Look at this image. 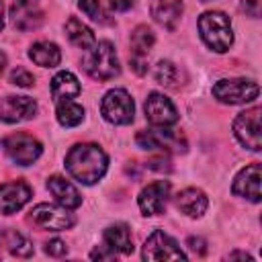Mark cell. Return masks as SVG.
Masks as SVG:
<instances>
[{
	"mask_svg": "<svg viewBox=\"0 0 262 262\" xmlns=\"http://www.w3.org/2000/svg\"><path fill=\"white\" fill-rule=\"evenodd\" d=\"M108 166V158L96 143H76L66 156V170L82 184L98 182Z\"/></svg>",
	"mask_w": 262,
	"mask_h": 262,
	"instance_id": "obj_1",
	"label": "cell"
},
{
	"mask_svg": "<svg viewBox=\"0 0 262 262\" xmlns=\"http://www.w3.org/2000/svg\"><path fill=\"white\" fill-rule=\"evenodd\" d=\"M82 68L90 78H94L98 82H104V80L119 76L121 66H119L115 45L111 41L94 43L90 49H86V53L82 57Z\"/></svg>",
	"mask_w": 262,
	"mask_h": 262,
	"instance_id": "obj_2",
	"label": "cell"
},
{
	"mask_svg": "<svg viewBox=\"0 0 262 262\" xmlns=\"http://www.w3.org/2000/svg\"><path fill=\"white\" fill-rule=\"evenodd\" d=\"M199 31L203 41L217 53H225L233 43V31L229 16L219 10H211L201 14L199 18Z\"/></svg>",
	"mask_w": 262,
	"mask_h": 262,
	"instance_id": "obj_3",
	"label": "cell"
},
{
	"mask_svg": "<svg viewBox=\"0 0 262 262\" xmlns=\"http://www.w3.org/2000/svg\"><path fill=\"white\" fill-rule=\"evenodd\" d=\"M260 94V88L254 80L246 78H231V80H219L213 84V96L219 102L225 104H244L256 100Z\"/></svg>",
	"mask_w": 262,
	"mask_h": 262,
	"instance_id": "obj_4",
	"label": "cell"
},
{
	"mask_svg": "<svg viewBox=\"0 0 262 262\" xmlns=\"http://www.w3.org/2000/svg\"><path fill=\"white\" fill-rule=\"evenodd\" d=\"M100 113L113 125H129L135 115V104L127 90L115 88L104 94L100 102Z\"/></svg>",
	"mask_w": 262,
	"mask_h": 262,
	"instance_id": "obj_5",
	"label": "cell"
},
{
	"mask_svg": "<svg viewBox=\"0 0 262 262\" xmlns=\"http://www.w3.org/2000/svg\"><path fill=\"white\" fill-rule=\"evenodd\" d=\"M135 143L141 149L154 151V149H162V151H184L186 149V141L184 137H180L178 133L170 131L168 127H154V129H143L135 135Z\"/></svg>",
	"mask_w": 262,
	"mask_h": 262,
	"instance_id": "obj_6",
	"label": "cell"
},
{
	"mask_svg": "<svg viewBox=\"0 0 262 262\" xmlns=\"http://www.w3.org/2000/svg\"><path fill=\"white\" fill-rule=\"evenodd\" d=\"M2 147L8 154V158L18 166L33 164L43 151V145L29 133H12V135L4 137Z\"/></svg>",
	"mask_w": 262,
	"mask_h": 262,
	"instance_id": "obj_7",
	"label": "cell"
},
{
	"mask_svg": "<svg viewBox=\"0 0 262 262\" xmlns=\"http://www.w3.org/2000/svg\"><path fill=\"white\" fill-rule=\"evenodd\" d=\"M260 106H252L244 113H239L233 121V133L237 137V141L252 149V151H260L262 147V137H260Z\"/></svg>",
	"mask_w": 262,
	"mask_h": 262,
	"instance_id": "obj_8",
	"label": "cell"
},
{
	"mask_svg": "<svg viewBox=\"0 0 262 262\" xmlns=\"http://www.w3.org/2000/svg\"><path fill=\"white\" fill-rule=\"evenodd\" d=\"M143 260H186V254L178 248V244L164 233L162 229H156L143 244L141 252Z\"/></svg>",
	"mask_w": 262,
	"mask_h": 262,
	"instance_id": "obj_9",
	"label": "cell"
},
{
	"mask_svg": "<svg viewBox=\"0 0 262 262\" xmlns=\"http://www.w3.org/2000/svg\"><path fill=\"white\" fill-rule=\"evenodd\" d=\"M33 221L43 227V229H51V231H61V229H70L76 219L70 213V209L66 207H57V205H49V203H39L37 207H33L31 211Z\"/></svg>",
	"mask_w": 262,
	"mask_h": 262,
	"instance_id": "obj_10",
	"label": "cell"
},
{
	"mask_svg": "<svg viewBox=\"0 0 262 262\" xmlns=\"http://www.w3.org/2000/svg\"><path fill=\"white\" fill-rule=\"evenodd\" d=\"M154 41H156V35L147 25H139L133 29L129 61L137 76H143L147 72V55H149V49L154 47Z\"/></svg>",
	"mask_w": 262,
	"mask_h": 262,
	"instance_id": "obj_11",
	"label": "cell"
},
{
	"mask_svg": "<svg viewBox=\"0 0 262 262\" xmlns=\"http://www.w3.org/2000/svg\"><path fill=\"white\" fill-rule=\"evenodd\" d=\"M145 119L154 125V127H170L178 121V113L172 104V100L160 92H151L145 98Z\"/></svg>",
	"mask_w": 262,
	"mask_h": 262,
	"instance_id": "obj_12",
	"label": "cell"
},
{
	"mask_svg": "<svg viewBox=\"0 0 262 262\" xmlns=\"http://www.w3.org/2000/svg\"><path fill=\"white\" fill-rule=\"evenodd\" d=\"M37 113V102L31 96H2L0 98V121L20 123L33 119Z\"/></svg>",
	"mask_w": 262,
	"mask_h": 262,
	"instance_id": "obj_13",
	"label": "cell"
},
{
	"mask_svg": "<svg viewBox=\"0 0 262 262\" xmlns=\"http://www.w3.org/2000/svg\"><path fill=\"white\" fill-rule=\"evenodd\" d=\"M31 199V188L23 180L0 184V215H12L23 209Z\"/></svg>",
	"mask_w": 262,
	"mask_h": 262,
	"instance_id": "obj_14",
	"label": "cell"
},
{
	"mask_svg": "<svg viewBox=\"0 0 262 262\" xmlns=\"http://www.w3.org/2000/svg\"><path fill=\"white\" fill-rule=\"evenodd\" d=\"M260 176H262V170H260V164L258 162L242 168L237 172L235 180H233V186H231L233 194L244 196V199H248L252 203H258L260 196H262L260 194Z\"/></svg>",
	"mask_w": 262,
	"mask_h": 262,
	"instance_id": "obj_15",
	"label": "cell"
},
{
	"mask_svg": "<svg viewBox=\"0 0 262 262\" xmlns=\"http://www.w3.org/2000/svg\"><path fill=\"white\" fill-rule=\"evenodd\" d=\"M168 194H170V184L166 180H156V182L147 184L139 192V196H137L141 213L143 215H158V213H162L166 203H168Z\"/></svg>",
	"mask_w": 262,
	"mask_h": 262,
	"instance_id": "obj_16",
	"label": "cell"
},
{
	"mask_svg": "<svg viewBox=\"0 0 262 262\" xmlns=\"http://www.w3.org/2000/svg\"><path fill=\"white\" fill-rule=\"evenodd\" d=\"M149 12L156 23L172 31L182 16V0H149Z\"/></svg>",
	"mask_w": 262,
	"mask_h": 262,
	"instance_id": "obj_17",
	"label": "cell"
},
{
	"mask_svg": "<svg viewBox=\"0 0 262 262\" xmlns=\"http://www.w3.org/2000/svg\"><path fill=\"white\" fill-rule=\"evenodd\" d=\"M176 207L184 215L196 219V217L205 215V211L209 207V199L201 188H184L176 194Z\"/></svg>",
	"mask_w": 262,
	"mask_h": 262,
	"instance_id": "obj_18",
	"label": "cell"
},
{
	"mask_svg": "<svg viewBox=\"0 0 262 262\" xmlns=\"http://www.w3.org/2000/svg\"><path fill=\"white\" fill-rule=\"evenodd\" d=\"M47 188L51 190V194L55 196V201L61 205V207H66V209H78L80 205H82V196H80V192H78V188L70 182V180H66V178H61V176H51L49 180H47Z\"/></svg>",
	"mask_w": 262,
	"mask_h": 262,
	"instance_id": "obj_19",
	"label": "cell"
},
{
	"mask_svg": "<svg viewBox=\"0 0 262 262\" xmlns=\"http://www.w3.org/2000/svg\"><path fill=\"white\" fill-rule=\"evenodd\" d=\"M10 20H12V25L18 31H33V29H37L41 25L43 12L37 10V8H33V4L18 2V4H14L10 8Z\"/></svg>",
	"mask_w": 262,
	"mask_h": 262,
	"instance_id": "obj_20",
	"label": "cell"
},
{
	"mask_svg": "<svg viewBox=\"0 0 262 262\" xmlns=\"http://www.w3.org/2000/svg\"><path fill=\"white\" fill-rule=\"evenodd\" d=\"M80 82L72 72H57L51 80V96L53 100H66V98H76L80 94Z\"/></svg>",
	"mask_w": 262,
	"mask_h": 262,
	"instance_id": "obj_21",
	"label": "cell"
},
{
	"mask_svg": "<svg viewBox=\"0 0 262 262\" xmlns=\"http://www.w3.org/2000/svg\"><path fill=\"white\" fill-rule=\"evenodd\" d=\"M104 244L117 254H131L133 252V242H131V231L123 223H115L104 229Z\"/></svg>",
	"mask_w": 262,
	"mask_h": 262,
	"instance_id": "obj_22",
	"label": "cell"
},
{
	"mask_svg": "<svg viewBox=\"0 0 262 262\" xmlns=\"http://www.w3.org/2000/svg\"><path fill=\"white\" fill-rule=\"evenodd\" d=\"M29 57L41 66V68H55L59 61H61V51L55 43H49V41H37L31 45L29 49Z\"/></svg>",
	"mask_w": 262,
	"mask_h": 262,
	"instance_id": "obj_23",
	"label": "cell"
},
{
	"mask_svg": "<svg viewBox=\"0 0 262 262\" xmlns=\"http://www.w3.org/2000/svg\"><path fill=\"white\" fill-rule=\"evenodd\" d=\"M66 35H68V39H70L76 47H80V49H90V47L96 43L94 33H92L82 20H78L76 16H70V18H68V23H66Z\"/></svg>",
	"mask_w": 262,
	"mask_h": 262,
	"instance_id": "obj_24",
	"label": "cell"
},
{
	"mask_svg": "<svg viewBox=\"0 0 262 262\" xmlns=\"http://www.w3.org/2000/svg\"><path fill=\"white\" fill-rule=\"evenodd\" d=\"M55 115H57V121L59 125L63 127H76L82 123L84 119V106L74 102L72 98H66V100H57L55 102Z\"/></svg>",
	"mask_w": 262,
	"mask_h": 262,
	"instance_id": "obj_25",
	"label": "cell"
},
{
	"mask_svg": "<svg viewBox=\"0 0 262 262\" xmlns=\"http://www.w3.org/2000/svg\"><path fill=\"white\" fill-rule=\"evenodd\" d=\"M154 78L158 84L166 86V88H174L176 86V80H178V68L172 63V61H158L156 70H154Z\"/></svg>",
	"mask_w": 262,
	"mask_h": 262,
	"instance_id": "obj_26",
	"label": "cell"
},
{
	"mask_svg": "<svg viewBox=\"0 0 262 262\" xmlns=\"http://www.w3.org/2000/svg\"><path fill=\"white\" fill-rule=\"evenodd\" d=\"M78 6H80L82 12H84L86 16H90L92 20H96V23H106V14H104V10H102V6H100L98 0H80Z\"/></svg>",
	"mask_w": 262,
	"mask_h": 262,
	"instance_id": "obj_27",
	"label": "cell"
},
{
	"mask_svg": "<svg viewBox=\"0 0 262 262\" xmlns=\"http://www.w3.org/2000/svg\"><path fill=\"white\" fill-rule=\"evenodd\" d=\"M10 84L20 86V88H29V86L35 84V78H33V74H31L29 70H25V68H14V70L10 72Z\"/></svg>",
	"mask_w": 262,
	"mask_h": 262,
	"instance_id": "obj_28",
	"label": "cell"
},
{
	"mask_svg": "<svg viewBox=\"0 0 262 262\" xmlns=\"http://www.w3.org/2000/svg\"><path fill=\"white\" fill-rule=\"evenodd\" d=\"M68 252V246L61 242V239H49L47 244H45V254H49V256H53V258H59V256H63Z\"/></svg>",
	"mask_w": 262,
	"mask_h": 262,
	"instance_id": "obj_29",
	"label": "cell"
},
{
	"mask_svg": "<svg viewBox=\"0 0 262 262\" xmlns=\"http://www.w3.org/2000/svg\"><path fill=\"white\" fill-rule=\"evenodd\" d=\"M92 260H115V252L108 248V246H102L100 250H94L90 254Z\"/></svg>",
	"mask_w": 262,
	"mask_h": 262,
	"instance_id": "obj_30",
	"label": "cell"
},
{
	"mask_svg": "<svg viewBox=\"0 0 262 262\" xmlns=\"http://www.w3.org/2000/svg\"><path fill=\"white\" fill-rule=\"evenodd\" d=\"M242 8L246 10V14L258 16V12H260V0H242Z\"/></svg>",
	"mask_w": 262,
	"mask_h": 262,
	"instance_id": "obj_31",
	"label": "cell"
},
{
	"mask_svg": "<svg viewBox=\"0 0 262 262\" xmlns=\"http://www.w3.org/2000/svg\"><path fill=\"white\" fill-rule=\"evenodd\" d=\"M186 246L192 250V252H196V254H205V239H201V237H188L186 239Z\"/></svg>",
	"mask_w": 262,
	"mask_h": 262,
	"instance_id": "obj_32",
	"label": "cell"
},
{
	"mask_svg": "<svg viewBox=\"0 0 262 262\" xmlns=\"http://www.w3.org/2000/svg\"><path fill=\"white\" fill-rule=\"evenodd\" d=\"M133 2H135V0H111V6H113L115 10H127V8L133 6Z\"/></svg>",
	"mask_w": 262,
	"mask_h": 262,
	"instance_id": "obj_33",
	"label": "cell"
},
{
	"mask_svg": "<svg viewBox=\"0 0 262 262\" xmlns=\"http://www.w3.org/2000/svg\"><path fill=\"white\" fill-rule=\"evenodd\" d=\"M227 258H246V260H250V256H248V254H244V252H233V254H229Z\"/></svg>",
	"mask_w": 262,
	"mask_h": 262,
	"instance_id": "obj_34",
	"label": "cell"
},
{
	"mask_svg": "<svg viewBox=\"0 0 262 262\" xmlns=\"http://www.w3.org/2000/svg\"><path fill=\"white\" fill-rule=\"evenodd\" d=\"M2 27H4V4L0 0V31H2Z\"/></svg>",
	"mask_w": 262,
	"mask_h": 262,
	"instance_id": "obj_35",
	"label": "cell"
},
{
	"mask_svg": "<svg viewBox=\"0 0 262 262\" xmlns=\"http://www.w3.org/2000/svg\"><path fill=\"white\" fill-rule=\"evenodd\" d=\"M4 66H6V55L0 51V74H2V70H4Z\"/></svg>",
	"mask_w": 262,
	"mask_h": 262,
	"instance_id": "obj_36",
	"label": "cell"
},
{
	"mask_svg": "<svg viewBox=\"0 0 262 262\" xmlns=\"http://www.w3.org/2000/svg\"><path fill=\"white\" fill-rule=\"evenodd\" d=\"M18 2H23V4H35L37 0H18Z\"/></svg>",
	"mask_w": 262,
	"mask_h": 262,
	"instance_id": "obj_37",
	"label": "cell"
},
{
	"mask_svg": "<svg viewBox=\"0 0 262 262\" xmlns=\"http://www.w3.org/2000/svg\"><path fill=\"white\" fill-rule=\"evenodd\" d=\"M203 2H209V0H203Z\"/></svg>",
	"mask_w": 262,
	"mask_h": 262,
	"instance_id": "obj_38",
	"label": "cell"
}]
</instances>
